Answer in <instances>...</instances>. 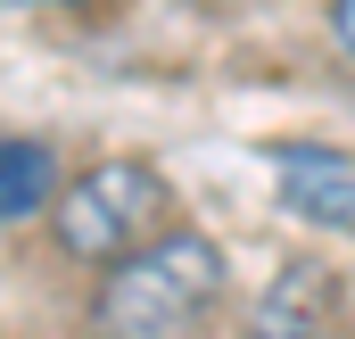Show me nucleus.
I'll return each mask as SVG.
<instances>
[{
    "mask_svg": "<svg viewBox=\"0 0 355 339\" xmlns=\"http://www.w3.org/2000/svg\"><path fill=\"white\" fill-rule=\"evenodd\" d=\"M50 224H58V249L75 265H107L116 273L124 256H141L149 240L174 232V190H166V174L141 166V158H107V166L58 182Z\"/></svg>",
    "mask_w": 355,
    "mask_h": 339,
    "instance_id": "obj_1",
    "label": "nucleus"
},
{
    "mask_svg": "<svg viewBox=\"0 0 355 339\" xmlns=\"http://www.w3.org/2000/svg\"><path fill=\"white\" fill-rule=\"evenodd\" d=\"M215 298H223V249L207 232H166L99 281V331L166 339L182 323H198V306H215Z\"/></svg>",
    "mask_w": 355,
    "mask_h": 339,
    "instance_id": "obj_2",
    "label": "nucleus"
},
{
    "mask_svg": "<svg viewBox=\"0 0 355 339\" xmlns=\"http://www.w3.org/2000/svg\"><path fill=\"white\" fill-rule=\"evenodd\" d=\"M281 207L322 224V232H347L355 240V158L331 149H281Z\"/></svg>",
    "mask_w": 355,
    "mask_h": 339,
    "instance_id": "obj_3",
    "label": "nucleus"
},
{
    "mask_svg": "<svg viewBox=\"0 0 355 339\" xmlns=\"http://www.w3.org/2000/svg\"><path fill=\"white\" fill-rule=\"evenodd\" d=\"M58 199V158L42 149V141H17V133H0V224H25V215H42Z\"/></svg>",
    "mask_w": 355,
    "mask_h": 339,
    "instance_id": "obj_4",
    "label": "nucleus"
},
{
    "mask_svg": "<svg viewBox=\"0 0 355 339\" xmlns=\"http://www.w3.org/2000/svg\"><path fill=\"white\" fill-rule=\"evenodd\" d=\"M248 339H314V331H297V323H257Z\"/></svg>",
    "mask_w": 355,
    "mask_h": 339,
    "instance_id": "obj_5",
    "label": "nucleus"
},
{
    "mask_svg": "<svg viewBox=\"0 0 355 339\" xmlns=\"http://www.w3.org/2000/svg\"><path fill=\"white\" fill-rule=\"evenodd\" d=\"M8 8H58V0H8Z\"/></svg>",
    "mask_w": 355,
    "mask_h": 339,
    "instance_id": "obj_6",
    "label": "nucleus"
}]
</instances>
